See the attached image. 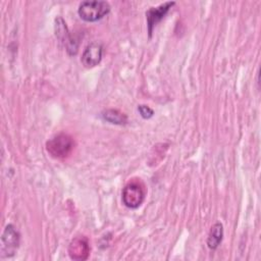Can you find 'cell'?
<instances>
[{"label":"cell","instance_id":"cell-1","mask_svg":"<svg viewBox=\"0 0 261 261\" xmlns=\"http://www.w3.org/2000/svg\"><path fill=\"white\" fill-rule=\"evenodd\" d=\"M110 11V5L106 1H83L77 9L82 19L88 22L103 18Z\"/></svg>","mask_w":261,"mask_h":261},{"label":"cell","instance_id":"cell-2","mask_svg":"<svg viewBox=\"0 0 261 261\" xmlns=\"http://www.w3.org/2000/svg\"><path fill=\"white\" fill-rule=\"evenodd\" d=\"M74 148L72 138L64 133L58 134L46 143L47 152L54 158L62 159L67 157Z\"/></svg>","mask_w":261,"mask_h":261},{"label":"cell","instance_id":"cell-3","mask_svg":"<svg viewBox=\"0 0 261 261\" xmlns=\"http://www.w3.org/2000/svg\"><path fill=\"white\" fill-rule=\"evenodd\" d=\"M146 191L142 182L129 181L122 190V202L123 204L132 209H136L145 200Z\"/></svg>","mask_w":261,"mask_h":261},{"label":"cell","instance_id":"cell-4","mask_svg":"<svg viewBox=\"0 0 261 261\" xmlns=\"http://www.w3.org/2000/svg\"><path fill=\"white\" fill-rule=\"evenodd\" d=\"M20 236L18 230L12 224L6 225L1 237V255L2 257H11L18 249Z\"/></svg>","mask_w":261,"mask_h":261},{"label":"cell","instance_id":"cell-5","mask_svg":"<svg viewBox=\"0 0 261 261\" xmlns=\"http://www.w3.org/2000/svg\"><path fill=\"white\" fill-rule=\"evenodd\" d=\"M54 30L56 38L59 40L60 43L63 44L67 53L69 55H75L77 52V42L74 39H72L67 29V25L62 17L58 16L55 18Z\"/></svg>","mask_w":261,"mask_h":261},{"label":"cell","instance_id":"cell-6","mask_svg":"<svg viewBox=\"0 0 261 261\" xmlns=\"http://www.w3.org/2000/svg\"><path fill=\"white\" fill-rule=\"evenodd\" d=\"M90 251V243L85 236L75 237L68 246V254L72 260L81 261L88 259Z\"/></svg>","mask_w":261,"mask_h":261},{"label":"cell","instance_id":"cell-7","mask_svg":"<svg viewBox=\"0 0 261 261\" xmlns=\"http://www.w3.org/2000/svg\"><path fill=\"white\" fill-rule=\"evenodd\" d=\"M175 4V2H165L163 4H160L157 7H151L147 12H146V17H147V25H148V33L149 36L151 37L153 29L155 25L166 15L168 10Z\"/></svg>","mask_w":261,"mask_h":261},{"label":"cell","instance_id":"cell-8","mask_svg":"<svg viewBox=\"0 0 261 261\" xmlns=\"http://www.w3.org/2000/svg\"><path fill=\"white\" fill-rule=\"evenodd\" d=\"M102 56H103L102 45L98 42H92L84 50L81 61L86 67H94L101 62Z\"/></svg>","mask_w":261,"mask_h":261},{"label":"cell","instance_id":"cell-9","mask_svg":"<svg viewBox=\"0 0 261 261\" xmlns=\"http://www.w3.org/2000/svg\"><path fill=\"white\" fill-rule=\"evenodd\" d=\"M223 238V226L220 222H216L212 225L208 239H207V245L211 250L217 249V247L220 245Z\"/></svg>","mask_w":261,"mask_h":261},{"label":"cell","instance_id":"cell-10","mask_svg":"<svg viewBox=\"0 0 261 261\" xmlns=\"http://www.w3.org/2000/svg\"><path fill=\"white\" fill-rule=\"evenodd\" d=\"M102 117L106 121L113 123V124L122 125V124L127 123V116L117 109H107V110L103 111Z\"/></svg>","mask_w":261,"mask_h":261},{"label":"cell","instance_id":"cell-11","mask_svg":"<svg viewBox=\"0 0 261 261\" xmlns=\"http://www.w3.org/2000/svg\"><path fill=\"white\" fill-rule=\"evenodd\" d=\"M138 110H139L141 116L143 118H145V119L151 118L153 116V114H154V111L149 106H147V105H139Z\"/></svg>","mask_w":261,"mask_h":261}]
</instances>
